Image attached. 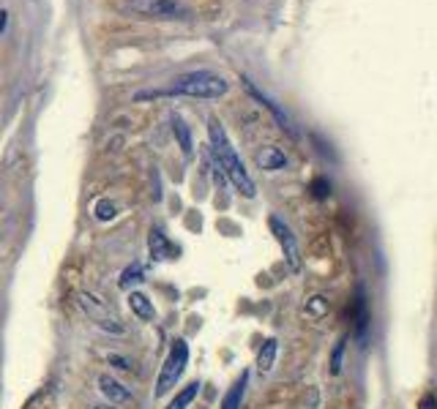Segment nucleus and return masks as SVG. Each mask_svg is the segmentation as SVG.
I'll return each instance as SVG.
<instances>
[{"label": "nucleus", "instance_id": "f257e3e1", "mask_svg": "<svg viewBox=\"0 0 437 409\" xmlns=\"http://www.w3.org/2000/svg\"><path fill=\"white\" fill-rule=\"evenodd\" d=\"M208 136H211V153H214L218 167L224 169L227 180L232 183V189H235L241 197L252 200V197L257 194V186H254V180H252V175H249V169H246V164L241 161L238 150L232 147V142H230V136L224 132V126L218 123V118H208Z\"/></svg>", "mask_w": 437, "mask_h": 409}, {"label": "nucleus", "instance_id": "f03ea898", "mask_svg": "<svg viewBox=\"0 0 437 409\" xmlns=\"http://www.w3.org/2000/svg\"><path fill=\"white\" fill-rule=\"evenodd\" d=\"M230 90V82L214 71H189L172 79L170 87L153 90V93H140L137 98H150V96H192V98H221Z\"/></svg>", "mask_w": 437, "mask_h": 409}, {"label": "nucleus", "instance_id": "7ed1b4c3", "mask_svg": "<svg viewBox=\"0 0 437 409\" xmlns=\"http://www.w3.org/2000/svg\"><path fill=\"white\" fill-rule=\"evenodd\" d=\"M186 366H189V344L183 339H175L172 346H170V352H167V360H164L161 371H159V379H156V390H153L156 399L170 393L178 385V379L186 371Z\"/></svg>", "mask_w": 437, "mask_h": 409}, {"label": "nucleus", "instance_id": "20e7f679", "mask_svg": "<svg viewBox=\"0 0 437 409\" xmlns=\"http://www.w3.org/2000/svg\"><path fill=\"white\" fill-rule=\"evenodd\" d=\"M77 303H79L82 314H85L99 331H104V333H110V336H123V333H126L123 325H121V319L110 311V306H107L101 297H96V295H90V292H79V295H77Z\"/></svg>", "mask_w": 437, "mask_h": 409}, {"label": "nucleus", "instance_id": "39448f33", "mask_svg": "<svg viewBox=\"0 0 437 409\" xmlns=\"http://www.w3.org/2000/svg\"><path fill=\"white\" fill-rule=\"evenodd\" d=\"M123 11L143 19H186L189 17V8L181 0H126Z\"/></svg>", "mask_w": 437, "mask_h": 409}, {"label": "nucleus", "instance_id": "423d86ee", "mask_svg": "<svg viewBox=\"0 0 437 409\" xmlns=\"http://www.w3.org/2000/svg\"><path fill=\"white\" fill-rule=\"evenodd\" d=\"M268 227H271L274 238L279 240V246H282V251H285V260H287L290 271L298 273V271H301V249H298V235H295L290 227H287V221H285V218H279V216H271V218H268Z\"/></svg>", "mask_w": 437, "mask_h": 409}, {"label": "nucleus", "instance_id": "0eeeda50", "mask_svg": "<svg viewBox=\"0 0 437 409\" xmlns=\"http://www.w3.org/2000/svg\"><path fill=\"white\" fill-rule=\"evenodd\" d=\"M99 390L104 393V399L110 401V404H115V407H121V404H132L134 401V396H132V390H126L115 377H110V374H101L99 377Z\"/></svg>", "mask_w": 437, "mask_h": 409}, {"label": "nucleus", "instance_id": "6e6552de", "mask_svg": "<svg viewBox=\"0 0 437 409\" xmlns=\"http://www.w3.org/2000/svg\"><path fill=\"white\" fill-rule=\"evenodd\" d=\"M243 87L249 90V96H252V98H257V101H260V104H263L265 109H271V112H274V118L279 120V126H282V129H285L287 134H290V136H298V134H295V129H292L290 118H287V115L282 112V107H279V104H274V101H271L268 96H263V93H260V90H257V87H254V85H252V82H249L246 76H243Z\"/></svg>", "mask_w": 437, "mask_h": 409}, {"label": "nucleus", "instance_id": "1a4fd4ad", "mask_svg": "<svg viewBox=\"0 0 437 409\" xmlns=\"http://www.w3.org/2000/svg\"><path fill=\"white\" fill-rule=\"evenodd\" d=\"M257 167L265 169V172H276V169L287 167V156L279 147H263L257 153Z\"/></svg>", "mask_w": 437, "mask_h": 409}, {"label": "nucleus", "instance_id": "9d476101", "mask_svg": "<svg viewBox=\"0 0 437 409\" xmlns=\"http://www.w3.org/2000/svg\"><path fill=\"white\" fill-rule=\"evenodd\" d=\"M129 308H132V314H134L137 319H143V322H150V319L156 317V308H153V303H150V297H148L145 292H132V295H129Z\"/></svg>", "mask_w": 437, "mask_h": 409}, {"label": "nucleus", "instance_id": "9b49d317", "mask_svg": "<svg viewBox=\"0 0 437 409\" xmlns=\"http://www.w3.org/2000/svg\"><path fill=\"white\" fill-rule=\"evenodd\" d=\"M246 385H249V371H243V374L232 382V388L227 390V396H224V401H221V409H241V404H243V393H246Z\"/></svg>", "mask_w": 437, "mask_h": 409}, {"label": "nucleus", "instance_id": "f8f14e48", "mask_svg": "<svg viewBox=\"0 0 437 409\" xmlns=\"http://www.w3.org/2000/svg\"><path fill=\"white\" fill-rule=\"evenodd\" d=\"M276 355H279V341L265 339V344H263L260 352H257V371H260V374H268V371L276 366Z\"/></svg>", "mask_w": 437, "mask_h": 409}, {"label": "nucleus", "instance_id": "ddd939ff", "mask_svg": "<svg viewBox=\"0 0 437 409\" xmlns=\"http://www.w3.org/2000/svg\"><path fill=\"white\" fill-rule=\"evenodd\" d=\"M148 249H150V257H153V260H167V257L172 254V246H170V240H167V235H164L161 229H150V235H148Z\"/></svg>", "mask_w": 437, "mask_h": 409}, {"label": "nucleus", "instance_id": "4468645a", "mask_svg": "<svg viewBox=\"0 0 437 409\" xmlns=\"http://www.w3.org/2000/svg\"><path fill=\"white\" fill-rule=\"evenodd\" d=\"M172 132H175V139H178V145H181V150H183V156H192L194 153V142H192V132H189V126L178 118V115H172Z\"/></svg>", "mask_w": 437, "mask_h": 409}, {"label": "nucleus", "instance_id": "2eb2a0df", "mask_svg": "<svg viewBox=\"0 0 437 409\" xmlns=\"http://www.w3.org/2000/svg\"><path fill=\"white\" fill-rule=\"evenodd\" d=\"M197 393H200V382H189V385L167 404V409H189V404L197 399Z\"/></svg>", "mask_w": 437, "mask_h": 409}, {"label": "nucleus", "instance_id": "dca6fc26", "mask_svg": "<svg viewBox=\"0 0 437 409\" xmlns=\"http://www.w3.org/2000/svg\"><path fill=\"white\" fill-rule=\"evenodd\" d=\"M143 278H145V268H143V262H132V265H126V271L121 273L118 286H121V289H129V286L140 284Z\"/></svg>", "mask_w": 437, "mask_h": 409}, {"label": "nucleus", "instance_id": "f3484780", "mask_svg": "<svg viewBox=\"0 0 437 409\" xmlns=\"http://www.w3.org/2000/svg\"><path fill=\"white\" fill-rule=\"evenodd\" d=\"M345 352H347V339L336 341V346H334V352H331V374L336 377L339 371H342V363H345Z\"/></svg>", "mask_w": 437, "mask_h": 409}, {"label": "nucleus", "instance_id": "a211bd4d", "mask_svg": "<svg viewBox=\"0 0 437 409\" xmlns=\"http://www.w3.org/2000/svg\"><path fill=\"white\" fill-rule=\"evenodd\" d=\"M306 314H309V317H323V314H328V300H325L323 295L312 297V300L306 303Z\"/></svg>", "mask_w": 437, "mask_h": 409}, {"label": "nucleus", "instance_id": "6ab92c4d", "mask_svg": "<svg viewBox=\"0 0 437 409\" xmlns=\"http://www.w3.org/2000/svg\"><path fill=\"white\" fill-rule=\"evenodd\" d=\"M96 218H99V221H110V218H115V202L101 200V202L96 204Z\"/></svg>", "mask_w": 437, "mask_h": 409}, {"label": "nucleus", "instance_id": "aec40b11", "mask_svg": "<svg viewBox=\"0 0 437 409\" xmlns=\"http://www.w3.org/2000/svg\"><path fill=\"white\" fill-rule=\"evenodd\" d=\"M312 189H314V197H320V200L328 197V180H317Z\"/></svg>", "mask_w": 437, "mask_h": 409}, {"label": "nucleus", "instance_id": "412c9836", "mask_svg": "<svg viewBox=\"0 0 437 409\" xmlns=\"http://www.w3.org/2000/svg\"><path fill=\"white\" fill-rule=\"evenodd\" d=\"M110 363H112L115 368H121V371H129V368H132L129 360H126V357H118V355H110Z\"/></svg>", "mask_w": 437, "mask_h": 409}, {"label": "nucleus", "instance_id": "4be33fe9", "mask_svg": "<svg viewBox=\"0 0 437 409\" xmlns=\"http://www.w3.org/2000/svg\"><path fill=\"white\" fill-rule=\"evenodd\" d=\"M418 409H437V399L435 396H424L421 404H418Z\"/></svg>", "mask_w": 437, "mask_h": 409}, {"label": "nucleus", "instance_id": "5701e85b", "mask_svg": "<svg viewBox=\"0 0 437 409\" xmlns=\"http://www.w3.org/2000/svg\"><path fill=\"white\" fill-rule=\"evenodd\" d=\"M6 22H8V14H6V11H0V33L6 30Z\"/></svg>", "mask_w": 437, "mask_h": 409}, {"label": "nucleus", "instance_id": "b1692460", "mask_svg": "<svg viewBox=\"0 0 437 409\" xmlns=\"http://www.w3.org/2000/svg\"><path fill=\"white\" fill-rule=\"evenodd\" d=\"M90 409H118L115 404H93Z\"/></svg>", "mask_w": 437, "mask_h": 409}]
</instances>
